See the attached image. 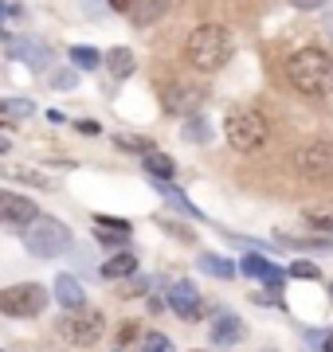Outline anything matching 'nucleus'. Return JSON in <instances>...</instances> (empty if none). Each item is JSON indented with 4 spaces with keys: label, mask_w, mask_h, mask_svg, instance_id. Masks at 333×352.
Here are the masks:
<instances>
[{
    "label": "nucleus",
    "mask_w": 333,
    "mask_h": 352,
    "mask_svg": "<svg viewBox=\"0 0 333 352\" xmlns=\"http://www.w3.org/2000/svg\"><path fill=\"white\" fill-rule=\"evenodd\" d=\"M286 82L306 98H325L333 90V59L321 47H298L286 59Z\"/></svg>",
    "instance_id": "obj_1"
},
{
    "label": "nucleus",
    "mask_w": 333,
    "mask_h": 352,
    "mask_svg": "<svg viewBox=\"0 0 333 352\" xmlns=\"http://www.w3.org/2000/svg\"><path fill=\"white\" fill-rule=\"evenodd\" d=\"M231 51H235V43H231V32L224 24H200L184 39V59L200 75H216L219 67L231 59Z\"/></svg>",
    "instance_id": "obj_2"
},
{
    "label": "nucleus",
    "mask_w": 333,
    "mask_h": 352,
    "mask_svg": "<svg viewBox=\"0 0 333 352\" xmlns=\"http://www.w3.org/2000/svg\"><path fill=\"white\" fill-rule=\"evenodd\" d=\"M224 138L235 153H259L270 141V122L267 113L255 106H228L224 113Z\"/></svg>",
    "instance_id": "obj_3"
},
{
    "label": "nucleus",
    "mask_w": 333,
    "mask_h": 352,
    "mask_svg": "<svg viewBox=\"0 0 333 352\" xmlns=\"http://www.w3.org/2000/svg\"><path fill=\"white\" fill-rule=\"evenodd\" d=\"M24 247L36 258H59L71 247V227L63 219H55V215H36L24 227Z\"/></svg>",
    "instance_id": "obj_4"
},
{
    "label": "nucleus",
    "mask_w": 333,
    "mask_h": 352,
    "mask_svg": "<svg viewBox=\"0 0 333 352\" xmlns=\"http://www.w3.org/2000/svg\"><path fill=\"white\" fill-rule=\"evenodd\" d=\"M55 333L59 337H67L71 344H78V349H90V344H98V337L106 333V317L98 314V309H71V314L59 317V325H55Z\"/></svg>",
    "instance_id": "obj_5"
},
{
    "label": "nucleus",
    "mask_w": 333,
    "mask_h": 352,
    "mask_svg": "<svg viewBox=\"0 0 333 352\" xmlns=\"http://www.w3.org/2000/svg\"><path fill=\"white\" fill-rule=\"evenodd\" d=\"M47 302H52V294L39 282H20V286L0 289V314L4 317H36V314H43Z\"/></svg>",
    "instance_id": "obj_6"
},
{
    "label": "nucleus",
    "mask_w": 333,
    "mask_h": 352,
    "mask_svg": "<svg viewBox=\"0 0 333 352\" xmlns=\"http://www.w3.org/2000/svg\"><path fill=\"white\" fill-rule=\"evenodd\" d=\"M294 168L306 176V180H318V184L333 180V145H325V141L302 145V149L294 153Z\"/></svg>",
    "instance_id": "obj_7"
},
{
    "label": "nucleus",
    "mask_w": 333,
    "mask_h": 352,
    "mask_svg": "<svg viewBox=\"0 0 333 352\" xmlns=\"http://www.w3.org/2000/svg\"><path fill=\"white\" fill-rule=\"evenodd\" d=\"M161 102H165V113H180V118H193L204 102V87H193V78H173L165 90H161Z\"/></svg>",
    "instance_id": "obj_8"
},
{
    "label": "nucleus",
    "mask_w": 333,
    "mask_h": 352,
    "mask_svg": "<svg viewBox=\"0 0 333 352\" xmlns=\"http://www.w3.org/2000/svg\"><path fill=\"white\" fill-rule=\"evenodd\" d=\"M36 204L28 200V196H20V192H8L0 188V227H20L24 231L32 219H36Z\"/></svg>",
    "instance_id": "obj_9"
},
{
    "label": "nucleus",
    "mask_w": 333,
    "mask_h": 352,
    "mask_svg": "<svg viewBox=\"0 0 333 352\" xmlns=\"http://www.w3.org/2000/svg\"><path fill=\"white\" fill-rule=\"evenodd\" d=\"M4 51H8V59H20V63L32 67V71L52 67V47H47V43H39V39H12Z\"/></svg>",
    "instance_id": "obj_10"
},
{
    "label": "nucleus",
    "mask_w": 333,
    "mask_h": 352,
    "mask_svg": "<svg viewBox=\"0 0 333 352\" xmlns=\"http://www.w3.org/2000/svg\"><path fill=\"white\" fill-rule=\"evenodd\" d=\"M129 219H114V215H94V239L106 243V247H122L129 243Z\"/></svg>",
    "instance_id": "obj_11"
},
{
    "label": "nucleus",
    "mask_w": 333,
    "mask_h": 352,
    "mask_svg": "<svg viewBox=\"0 0 333 352\" xmlns=\"http://www.w3.org/2000/svg\"><path fill=\"white\" fill-rule=\"evenodd\" d=\"M169 305H173V314L177 317L196 321V314H200V294H196L193 282H177V286L169 289Z\"/></svg>",
    "instance_id": "obj_12"
},
{
    "label": "nucleus",
    "mask_w": 333,
    "mask_h": 352,
    "mask_svg": "<svg viewBox=\"0 0 333 352\" xmlns=\"http://www.w3.org/2000/svg\"><path fill=\"white\" fill-rule=\"evenodd\" d=\"M275 243H279V247H290V251H333V235H318V231H310V235L279 231Z\"/></svg>",
    "instance_id": "obj_13"
},
{
    "label": "nucleus",
    "mask_w": 333,
    "mask_h": 352,
    "mask_svg": "<svg viewBox=\"0 0 333 352\" xmlns=\"http://www.w3.org/2000/svg\"><path fill=\"white\" fill-rule=\"evenodd\" d=\"M55 302L63 305L67 314H71V309H83V305H87V289L78 286V278L59 274L55 278Z\"/></svg>",
    "instance_id": "obj_14"
},
{
    "label": "nucleus",
    "mask_w": 333,
    "mask_h": 352,
    "mask_svg": "<svg viewBox=\"0 0 333 352\" xmlns=\"http://www.w3.org/2000/svg\"><path fill=\"white\" fill-rule=\"evenodd\" d=\"M244 340V321L235 314H219L212 321V344H239Z\"/></svg>",
    "instance_id": "obj_15"
},
{
    "label": "nucleus",
    "mask_w": 333,
    "mask_h": 352,
    "mask_svg": "<svg viewBox=\"0 0 333 352\" xmlns=\"http://www.w3.org/2000/svg\"><path fill=\"white\" fill-rule=\"evenodd\" d=\"M138 274V258L129 251H118L110 263H103V278H110V282H118V278H133Z\"/></svg>",
    "instance_id": "obj_16"
},
{
    "label": "nucleus",
    "mask_w": 333,
    "mask_h": 352,
    "mask_svg": "<svg viewBox=\"0 0 333 352\" xmlns=\"http://www.w3.org/2000/svg\"><path fill=\"white\" fill-rule=\"evenodd\" d=\"M103 63H106V71H110L118 82H122V78L133 75V51H129V47H114V51H106Z\"/></svg>",
    "instance_id": "obj_17"
},
{
    "label": "nucleus",
    "mask_w": 333,
    "mask_h": 352,
    "mask_svg": "<svg viewBox=\"0 0 333 352\" xmlns=\"http://www.w3.org/2000/svg\"><path fill=\"white\" fill-rule=\"evenodd\" d=\"M161 12H165V0H133V8H129L138 28H149L153 20H161Z\"/></svg>",
    "instance_id": "obj_18"
},
{
    "label": "nucleus",
    "mask_w": 333,
    "mask_h": 352,
    "mask_svg": "<svg viewBox=\"0 0 333 352\" xmlns=\"http://www.w3.org/2000/svg\"><path fill=\"white\" fill-rule=\"evenodd\" d=\"M196 266H200L204 274H212V278H224V282L235 278V263H231V258H219V254H200Z\"/></svg>",
    "instance_id": "obj_19"
},
{
    "label": "nucleus",
    "mask_w": 333,
    "mask_h": 352,
    "mask_svg": "<svg viewBox=\"0 0 333 352\" xmlns=\"http://www.w3.org/2000/svg\"><path fill=\"white\" fill-rule=\"evenodd\" d=\"M153 184H157V192H161V196H165V204H173V208H177V212L193 215V219H200V212H196L193 204L184 200V192H180V188H173V184H169V180H153Z\"/></svg>",
    "instance_id": "obj_20"
},
{
    "label": "nucleus",
    "mask_w": 333,
    "mask_h": 352,
    "mask_svg": "<svg viewBox=\"0 0 333 352\" xmlns=\"http://www.w3.org/2000/svg\"><path fill=\"white\" fill-rule=\"evenodd\" d=\"M180 138L189 141V145H208V141H212V126H208L200 113H193V118L184 122V133H180Z\"/></svg>",
    "instance_id": "obj_21"
},
{
    "label": "nucleus",
    "mask_w": 333,
    "mask_h": 352,
    "mask_svg": "<svg viewBox=\"0 0 333 352\" xmlns=\"http://www.w3.org/2000/svg\"><path fill=\"white\" fill-rule=\"evenodd\" d=\"M235 270H239V274H247V278H259V282H263V278L275 270V263H267L263 254L251 251V254H244V258H239V266H235Z\"/></svg>",
    "instance_id": "obj_22"
},
{
    "label": "nucleus",
    "mask_w": 333,
    "mask_h": 352,
    "mask_svg": "<svg viewBox=\"0 0 333 352\" xmlns=\"http://www.w3.org/2000/svg\"><path fill=\"white\" fill-rule=\"evenodd\" d=\"M302 219L310 223V231H318V235H333V208H306Z\"/></svg>",
    "instance_id": "obj_23"
},
{
    "label": "nucleus",
    "mask_w": 333,
    "mask_h": 352,
    "mask_svg": "<svg viewBox=\"0 0 333 352\" xmlns=\"http://www.w3.org/2000/svg\"><path fill=\"white\" fill-rule=\"evenodd\" d=\"M145 173L153 176V180H173L177 164H173V157H165V153H149V157H145Z\"/></svg>",
    "instance_id": "obj_24"
},
{
    "label": "nucleus",
    "mask_w": 333,
    "mask_h": 352,
    "mask_svg": "<svg viewBox=\"0 0 333 352\" xmlns=\"http://www.w3.org/2000/svg\"><path fill=\"white\" fill-rule=\"evenodd\" d=\"M114 145H118V149H129V153H141V157L157 153V149H153V141H149V138H138V133H118Z\"/></svg>",
    "instance_id": "obj_25"
},
{
    "label": "nucleus",
    "mask_w": 333,
    "mask_h": 352,
    "mask_svg": "<svg viewBox=\"0 0 333 352\" xmlns=\"http://www.w3.org/2000/svg\"><path fill=\"white\" fill-rule=\"evenodd\" d=\"M71 63L83 67V71H98L103 59H98V51H94V47H71Z\"/></svg>",
    "instance_id": "obj_26"
},
{
    "label": "nucleus",
    "mask_w": 333,
    "mask_h": 352,
    "mask_svg": "<svg viewBox=\"0 0 333 352\" xmlns=\"http://www.w3.org/2000/svg\"><path fill=\"white\" fill-rule=\"evenodd\" d=\"M286 278H302V282H318L321 270L318 263H306V258H298V263H290V270H286Z\"/></svg>",
    "instance_id": "obj_27"
},
{
    "label": "nucleus",
    "mask_w": 333,
    "mask_h": 352,
    "mask_svg": "<svg viewBox=\"0 0 333 352\" xmlns=\"http://www.w3.org/2000/svg\"><path fill=\"white\" fill-rule=\"evenodd\" d=\"M12 176H20V180H28V184H36V188H52V184H55L52 176L36 173V168H12Z\"/></svg>",
    "instance_id": "obj_28"
},
{
    "label": "nucleus",
    "mask_w": 333,
    "mask_h": 352,
    "mask_svg": "<svg viewBox=\"0 0 333 352\" xmlns=\"http://www.w3.org/2000/svg\"><path fill=\"white\" fill-rule=\"evenodd\" d=\"M141 352H173V340L161 337V333H149V337H145V349H141Z\"/></svg>",
    "instance_id": "obj_29"
},
{
    "label": "nucleus",
    "mask_w": 333,
    "mask_h": 352,
    "mask_svg": "<svg viewBox=\"0 0 333 352\" xmlns=\"http://www.w3.org/2000/svg\"><path fill=\"white\" fill-rule=\"evenodd\" d=\"M145 289H149V278H138V274H133V278L126 282V289H122V294H129V298H141Z\"/></svg>",
    "instance_id": "obj_30"
},
{
    "label": "nucleus",
    "mask_w": 333,
    "mask_h": 352,
    "mask_svg": "<svg viewBox=\"0 0 333 352\" xmlns=\"http://www.w3.org/2000/svg\"><path fill=\"white\" fill-rule=\"evenodd\" d=\"M263 286H267V289H282V286H286V270H282V266H275V270L263 278Z\"/></svg>",
    "instance_id": "obj_31"
},
{
    "label": "nucleus",
    "mask_w": 333,
    "mask_h": 352,
    "mask_svg": "<svg viewBox=\"0 0 333 352\" xmlns=\"http://www.w3.org/2000/svg\"><path fill=\"white\" fill-rule=\"evenodd\" d=\"M52 87H55V90H75V87H78V75H75V71H67V75H55V78H52Z\"/></svg>",
    "instance_id": "obj_32"
},
{
    "label": "nucleus",
    "mask_w": 333,
    "mask_h": 352,
    "mask_svg": "<svg viewBox=\"0 0 333 352\" xmlns=\"http://www.w3.org/2000/svg\"><path fill=\"white\" fill-rule=\"evenodd\" d=\"M8 110H12V118H28V113H32V102H24V98H8Z\"/></svg>",
    "instance_id": "obj_33"
},
{
    "label": "nucleus",
    "mask_w": 333,
    "mask_h": 352,
    "mask_svg": "<svg viewBox=\"0 0 333 352\" xmlns=\"http://www.w3.org/2000/svg\"><path fill=\"white\" fill-rule=\"evenodd\" d=\"M75 129H78V133H87V138H98V133H103L98 122H75Z\"/></svg>",
    "instance_id": "obj_34"
},
{
    "label": "nucleus",
    "mask_w": 333,
    "mask_h": 352,
    "mask_svg": "<svg viewBox=\"0 0 333 352\" xmlns=\"http://www.w3.org/2000/svg\"><path fill=\"white\" fill-rule=\"evenodd\" d=\"M138 333H141V329L133 325V321H129V325H122V344H129V340L138 337Z\"/></svg>",
    "instance_id": "obj_35"
},
{
    "label": "nucleus",
    "mask_w": 333,
    "mask_h": 352,
    "mask_svg": "<svg viewBox=\"0 0 333 352\" xmlns=\"http://www.w3.org/2000/svg\"><path fill=\"white\" fill-rule=\"evenodd\" d=\"M294 8H302V12H314V8H321V0H290Z\"/></svg>",
    "instance_id": "obj_36"
},
{
    "label": "nucleus",
    "mask_w": 333,
    "mask_h": 352,
    "mask_svg": "<svg viewBox=\"0 0 333 352\" xmlns=\"http://www.w3.org/2000/svg\"><path fill=\"white\" fill-rule=\"evenodd\" d=\"M16 118H12V110H8V102H0V126H12Z\"/></svg>",
    "instance_id": "obj_37"
},
{
    "label": "nucleus",
    "mask_w": 333,
    "mask_h": 352,
    "mask_svg": "<svg viewBox=\"0 0 333 352\" xmlns=\"http://www.w3.org/2000/svg\"><path fill=\"white\" fill-rule=\"evenodd\" d=\"M110 8H114V12H129V8H133V0H110Z\"/></svg>",
    "instance_id": "obj_38"
},
{
    "label": "nucleus",
    "mask_w": 333,
    "mask_h": 352,
    "mask_svg": "<svg viewBox=\"0 0 333 352\" xmlns=\"http://www.w3.org/2000/svg\"><path fill=\"white\" fill-rule=\"evenodd\" d=\"M321 352H333V333H325V337H321Z\"/></svg>",
    "instance_id": "obj_39"
},
{
    "label": "nucleus",
    "mask_w": 333,
    "mask_h": 352,
    "mask_svg": "<svg viewBox=\"0 0 333 352\" xmlns=\"http://www.w3.org/2000/svg\"><path fill=\"white\" fill-rule=\"evenodd\" d=\"M0 16H16V8L12 4H0Z\"/></svg>",
    "instance_id": "obj_40"
},
{
    "label": "nucleus",
    "mask_w": 333,
    "mask_h": 352,
    "mask_svg": "<svg viewBox=\"0 0 333 352\" xmlns=\"http://www.w3.org/2000/svg\"><path fill=\"white\" fill-rule=\"evenodd\" d=\"M0 153H8V141H4V138H0Z\"/></svg>",
    "instance_id": "obj_41"
},
{
    "label": "nucleus",
    "mask_w": 333,
    "mask_h": 352,
    "mask_svg": "<svg viewBox=\"0 0 333 352\" xmlns=\"http://www.w3.org/2000/svg\"><path fill=\"white\" fill-rule=\"evenodd\" d=\"M330 298H333V286H330Z\"/></svg>",
    "instance_id": "obj_42"
}]
</instances>
